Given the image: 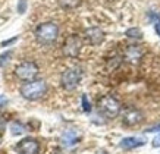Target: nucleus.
Wrapping results in <instances>:
<instances>
[{
  "label": "nucleus",
  "mask_w": 160,
  "mask_h": 154,
  "mask_svg": "<svg viewBox=\"0 0 160 154\" xmlns=\"http://www.w3.org/2000/svg\"><path fill=\"white\" fill-rule=\"evenodd\" d=\"M19 92L25 100L29 101L40 100L47 92V84H46L44 79H32V81L25 82L24 85L21 87Z\"/></svg>",
  "instance_id": "f257e3e1"
},
{
  "label": "nucleus",
  "mask_w": 160,
  "mask_h": 154,
  "mask_svg": "<svg viewBox=\"0 0 160 154\" xmlns=\"http://www.w3.org/2000/svg\"><path fill=\"white\" fill-rule=\"evenodd\" d=\"M37 41L41 44H52L59 37V25L54 22H43L34 31Z\"/></svg>",
  "instance_id": "f03ea898"
},
{
  "label": "nucleus",
  "mask_w": 160,
  "mask_h": 154,
  "mask_svg": "<svg viewBox=\"0 0 160 154\" xmlns=\"http://www.w3.org/2000/svg\"><path fill=\"white\" fill-rule=\"evenodd\" d=\"M98 112L107 119H115L121 113V103L112 96H104L98 100Z\"/></svg>",
  "instance_id": "7ed1b4c3"
},
{
  "label": "nucleus",
  "mask_w": 160,
  "mask_h": 154,
  "mask_svg": "<svg viewBox=\"0 0 160 154\" xmlns=\"http://www.w3.org/2000/svg\"><path fill=\"white\" fill-rule=\"evenodd\" d=\"M38 65L35 62H31V60H27V62L19 63L18 66L15 67V77L21 79V81H32L35 79V77L38 75Z\"/></svg>",
  "instance_id": "20e7f679"
},
{
  "label": "nucleus",
  "mask_w": 160,
  "mask_h": 154,
  "mask_svg": "<svg viewBox=\"0 0 160 154\" xmlns=\"http://www.w3.org/2000/svg\"><path fill=\"white\" fill-rule=\"evenodd\" d=\"M81 78H82V71L79 67H69L62 73L60 84L65 90L71 91V90H75L78 87V84L81 82Z\"/></svg>",
  "instance_id": "39448f33"
},
{
  "label": "nucleus",
  "mask_w": 160,
  "mask_h": 154,
  "mask_svg": "<svg viewBox=\"0 0 160 154\" xmlns=\"http://www.w3.org/2000/svg\"><path fill=\"white\" fill-rule=\"evenodd\" d=\"M81 48H82V40L79 35L77 34H71L66 37L65 40V43H63V54L65 56H68V57H77L79 52H81Z\"/></svg>",
  "instance_id": "423d86ee"
},
{
  "label": "nucleus",
  "mask_w": 160,
  "mask_h": 154,
  "mask_svg": "<svg viewBox=\"0 0 160 154\" xmlns=\"http://www.w3.org/2000/svg\"><path fill=\"white\" fill-rule=\"evenodd\" d=\"M16 153L18 154H38L40 151V144L38 141L35 140V138H24V140H21L16 147Z\"/></svg>",
  "instance_id": "0eeeda50"
},
{
  "label": "nucleus",
  "mask_w": 160,
  "mask_h": 154,
  "mask_svg": "<svg viewBox=\"0 0 160 154\" xmlns=\"http://www.w3.org/2000/svg\"><path fill=\"white\" fill-rule=\"evenodd\" d=\"M84 37H85V41H87L88 44L98 46V44H102L103 41H104V31L100 29L98 27H91V28L85 29Z\"/></svg>",
  "instance_id": "6e6552de"
},
{
  "label": "nucleus",
  "mask_w": 160,
  "mask_h": 154,
  "mask_svg": "<svg viewBox=\"0 0 160 154\" xmlns=\"http://www.w3.org/2000/svg\"><path fill=\"white\" fill-rule=\"evenodd\" d=\"M123 57H125V60L128 63L137 65L142 57V50L140 48V46H135V44L126 46L125 50H123Z\"/></svg>",
  "instance_id": "1a4fd4ad"
},
{
  "label": "nucleus",
  "mask_w": 160,
  "mask_h": 154,
  "mask_svg": "<svg viewBox=\"0 0 160 154\" xmlns=\"http://www.w3.org/2000/svg\"><path fill=\"white\" fill-rule=\"evenodd\" d=\"M142 121H144V115L140 110H137V109H129L123 115V123L128 126H137L140 125Z\"/></svg>",
  "instance_id": "9d476101"
},
{
  "label": "nucleus",
  "mask_w": 160,
  "mask_h": 154,
  "mask_svg": "<svg viewBox=\"0 0 160 154\" xmlns=\"http://www.w3.org/2000/svg\"><path fill=\"white\" fill-rule=\"evenodd\" d=\"M146 144V140L142 137H126L121 141V148L123 150H132V148H138L141 145Z\"/></svg>",
  "instance_id": "9b49d317"
},
{
  "label": "nucleus",
  "mask_w": 160,
  "mask_h": 154,
  "mask_svg": "<svg viewBox=\"0 0 160 154\" xmlns=\"http://www.w3.org/2000/svg\"><path fill=\"white\" fill-rule=\"evenodd\" d=\"M79 141V135L73 129H69L66 132H63L62 135V145L63 147H72Z\"/></svg>",
  "instance_id": "f8f14e48"
},
{
  "label": "nucleus",
  "mask_w": 160,
  "mask_h": 154,
  "mask_svg": "<svg viewBox=\"0 0 160 154\" xmlns=\"http://www.w3.org/2000/svg\"><path fill=\"white\" fill-rule=\"evenodd\" d=\"M59 5L62 9H66V10H71V9H75L78 6L81 5V0H59Z\"/></svg>",
  "instance_id": "ddd939ff"
},
{
  "label": "nucleus",
  "mask_w": 160,
  "mask_h": 154,
  "mask_svg": "<svg viewBox=\"0 0 160 154\" xmlns=\"http://www.w3.org/2000/svg\"><path fill=\"white\" fill-rule=\"evenodd\" d=\"M25 125H22L21 122H13L12 125H10V132L12 135H22L25 132Z\"/></svg>",
  "instance_id": "4468645a"
},
{
  "label": "nucleus",
  "mask_w": 160,
  "mask_h": 154,
  "mask_svg": "<svg viewBox=\"0 0 160 154\" xmlns=\"http://www.w3.org/2000/svg\"><path fill=\"white\" fill-rule=\"evenodd\" d=\"M125 34H126V37L134 38V40H141L142 38V32H141L140 28H129Z\"/></svg>",
  "instance_id": "2eb2a0df"
},
{
  "label": "nucleus",
  "mask_w": 160,
  "mask_h": 154,
  "mask_svg": "<svg viewBox=\"0 0 160 154\" xmlns=\"http://www.w3.org/2000/svg\"><path fill=\"white\" fill-rule=\"evenodd\" d=\"M81 101H82V110L85 112V113L91 112V103H90V100H88L87 94H84V96L81 97Z\"/></svg>",
  "instance_id": "dca6fc26"
},
{
  "label": "nucleus",
  "mask_w": 160,
  "mask_h": 154,
  "mask_svg": "<svg viewBox=\"0 0 160 154\" xmlns=\"http://www.w3.org/2000/svg\"><path fill=\"white\" fill-rule=\"evenodd\" d=\"M12 56V52H6L5 54L0 56V66H5L6 63L9 62V57Z\"/></svg>",
  "instance_id": "f3484780"
},
{
  "label": "nucleus",
  "mask_w": 160,
  "mask_h": 154,
  "mask_svg": "<svg viewBox=\"0 0 160 154\" xmlns=\"http://www.w3.org/2000/svg\"><path fill=\"white\" fill-rule=\"evenodd\" d=\"M25 9H27V0H21L19 6H18V12H19V13H24Z\"/></svg>",
  "instance_id": "a211bd4d"
},
{
  "label": "nucleus",
  "mask_w": 160,
  "mask_h": 154,
  "mask_svg": "<svg viewBox=\"0 0 160 154\" xmlns=\"http://www.w3.org/2000/svg\"><path fill=\"white\" fill-rule=\"evenodd\" d=\"M151 145L154 147V148H157V147H160V135H157L154 140H153V142H151Z\"/></svg>",
  "instance_id": "6ab92c4d"
},
{
  "label": "nucleus",
  "mask_w": 160,
  "mask_h": 154,
  "mask_svg": "<svg viewBox=\"0 0 160 154\" xmlns=\"http://www.w3.org/2000/svg\"><path fill=\"white\" fill-rule=\"evenodd\" d=\"M147 132H160V125H156V126H151L147 129Z\"/></svg>",
  "instance_id": "aec40b11"
},
{
  "label": "nucleus",
  "mask_w": 160,
  "mask_h": 154,
  "mask_svg": "<svg viewBox=\"0 0 160 154\" xmlns=\"http://www.w3.org/2000/svg\"><path fill=\"white\" fill-rule=\"evenodd\" d=\"M5 126H6V123H5V121L0 117V134H3V131H5Z\"/></svg>",
  "instance_id": "412c9836"
},
{
  "label": "nucleus",
  "mask_w": 160,
  "mask_h": 154,
  "mask_svg": "<svg viewBox=\"0 0 160 154\" xmlns=\"http://www.w3.org/2000/svg\"><path fill=\"white\" fill-rule=\"evenodd\" d=\"M156 32L160 37V22H156Z\"/></svg>",
  "instance_id": "4be33fe9"
},
{
  "label": "nucleus",
  "mask_w": 160,
  "mask_h": 154,
  "mask_svg": "<svg viewBox=\"0 0 160 154\" xmlns=\"http://www.w3.org/2000/svg\"><path fill=\"white\" fill-rule=\"evenodd\" d=\"M3 103H6V98L5 97H0V104H3Z\"/></svg>",
  "instance_id": "5701e85b"
}]
</instances>
